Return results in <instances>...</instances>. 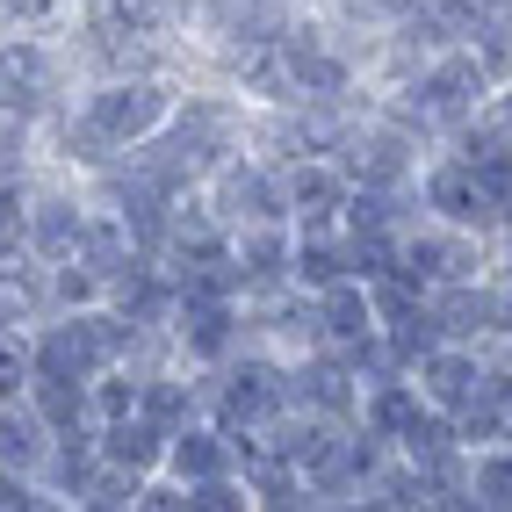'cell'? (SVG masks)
Instances as JSON below:
<instances>
[{"instance_id": "cell-1", "label": "cell", "mask_w": 512, "mask_h": 512, "mask_svg": "<svg viewBox=\"0 0 512 512\" xmlns=\"http://www.w3.org/2000/svg\"><path fill=\"white\" fill-rule=\"evenodd\" d=\"M174 123V94L159 80H109L87 101V123H80V145L101 152H130V145H152L159 130Z\"/></svg>"}, {"instance_id": "cell-2", "label": "cell", "mask_w": 512, "mask_h": 512, "mask_svg": "<svg viewBox=\"0 0 512 512\" xmlns=\"http://www.w3.org/2000/svg\"><path fill=\"white\" fill-rule=\"evenodd\" d=\"M224 138H231V116L224 109H195L174 138H159L152 152H138V181H152L159 195H181L188 181H202L217 166Z\"/></svg>"}, {"instance_id": "cell-3", "label": "cell", "mask_w": 512, "mask_h": 512, "mask_svg": "<svg viewBox=\"0 0 512 512\" xmlns=\"http://www.w3.org/2000/svg\"><path fill=\"white\" fill-rule=\"evenodd\" d=\"M491 87V65L484 58H476V51H433V65H426V73H419V116L426 123H448V130H462L469 116H476V94H484Z\"/></svg>"}, {"instance_id": "cell-4", "label": "cell", "mask_w": 512, "mask_h": 512, "mask_svg": "<svg viewBox=\"0 0 512 512\" xmlns=\"http://www.w3.org/2000/svg\"><path fill=\"white\" fill-rule=\"evenodd\" d=\"M426 210H440V224H455V231H491V224H505L491 181L476 174V159L433 166V174H426Z\"/></svg>"}, {"instance_id": "cell-5", "label": "cell", "mask_w": 512, "mask_h": 512, "mask_svg": "<svg viewBox=\"0 0 512 512\" xmlns=\"http://www.w3.org/2000/svg\"><path fill=\"white\" fill-rule=\"evenodd\" d=\"M289 404H296V390L282 383L275 368H260V361H253V368H238L231 383L217 390V419H224L231 433H267V426L289 412Z\"/></svg>"}, {"instance_id": "cell-6", "label": "cell", "mask_w": 512, "mask_h": 512, "mask_svg": "<svg viewBox=\"0 0 512 512\" xmlns=\"http://www.w3.org/2000/svg\"><path fill=\"white\" fill-rule=\"evenodd\" d=\"M375 318H383V311H375V289H361V275L318 289V332H325V347L361 354L368 339H383V325H375Z\"/></svg>"}, {"instance_id": "cell-7", "label": "cell", "mask_w": 512, "mask_h": 512, "mask_svg": "<svg viewBox=\"0 0 512 512\" xmlns=\"http://www.w3.org/2000/svg\"><path fill=\"white\" fill-rule=\"evenodd\" d=\"M275 44H282V58H289V80H296L303 101H332V94H347V58H339L311 22H303V29L289 22Z\"/></svg>"}, {"instance_id": "cell-8", "label": "cell", "mask_w": 512, "mask_h": 512, "mask_svg": "<svg viewBox=\"0 0 512 512\" xmlns=\"http://www.w3.org/2000/svg\"><path fill=\"white\" fill-rule=\"evenodd\" d=\"M419 390H426V404H440V412L462 419L476 397H491V375L476 368V354H462V347H433L419 361Z\"/></svg>"}, {"instance_id": "cell-9", "label": "cell", "mask_w": 512, "mask_h": 512, "mask_svg": "<svg viewBox=\"0 0 512 512\" xmlns=\"http://www.w3.org/2000/svg\"><path fill=\"white\" fill-rule=\"evenodd\" d=\"M347 202H354V188H347L339 166H325V159L296 166V181H289V217H296L303 231H332L339 217H347Z\"/></svg>"}, {"instance_id": "cell-10", "label": "cell", "mask_w": 512, "mask_h": 512, "mask_svg": "<svg viewBox=\"0 0 512 512\" xmlns=\"http://www.w3.org/2000/svg\"><path fill=\"white\" fill-rule=\"evenodd\" d=\"M282 210H289V195L260 174V166H224V181H217V217L224 224H282Z\"/></svg>"}, {"instance_id": "cell-11", "label": "cell", "mask_w": 512, "mask_h": 512, "mask_svg": "<svg viewBox=\"0 0 512 512\" xmlns=\"http://www.w3.org/2000/svg\"><path fill=\"white\" fill-rule=\"evenodd\" d=\"M166 448H174V426H159L152 412H130V419L101 426V455L123 462V469H138V476H152L166 462Z\"/></svg>"}, {"instance_id": "cell-12", "label": "cell", "mask_w": 512, "mask_h": 512, "mask_svg": "<svg viewBox=\"0 0 512 512\" xmlns=\"http://www.w3.org/2000/svg\"><path fill=\"white\" fill-rule=\"evenodd\" d=\"M202 15L231 44H275L289 29V0H202Z\"/></svg>"}, {"instance_id": "cell-13", "label": "cell", "mask_w": 512, "mask_h": 512, "mask_svg": "<svg viewBox=\"0 0 512 512\" xmlns=\"http://www.w3.org/2000/svg\"><path fill=\"white\" fill-rule=\"evenodd\" d=\"M282 275H296V238L282 224H246V231H238V282L267 289Z\"/></svg>"}, {"instance_id": "cell-14", "label": "cell", "mask_w": 512, "mask_h": 512, "mask_svg": "<svg viewBox=\"0 0 512 512\" xmlns=\"http://www.w3.org/2000/svg\"><path fill=\"white\" fill-rule=\"evenodd\" d=\"M397 275H412L419 289H448V282H469V246L462 238H404V253H397Z\"/></svg>"}, {"instance_id": "cell-15", "label": "cell", "mask_w": 512, "mask_h": 512, "mask_svg": "<svg viewBox=\"0 0 512 512\" xmlns=\"http://www.w3.org/2000/svg\"><path fill=\"white\" fill-rule=\"evenodd\" d=\"M347 174L361 188H397L404 174H412V138H404V130H368V138H354Z\"/></svg>"}, {"instance_id": "cell-16", "label": "cell", "mask_w": 512, "mask_h": 512, "mask_svg": "<svg viewBox=\"0 0 512 512\" xmlns=\"http://www.w3.org/2000/svg\"><path fill=\"white\" fill-rule=\"evenodd\" d=\"M181 347L195 361L231 354V296H181Z\"/></svg>"}, {"instance_id": "cell-17", "label": "cell", "mask_w": 512, "mask_h": 512, "mask_svg": "<svg viewBox=\"0 0 512 512\" xmlns=\"http://www.w3.org/2000/svg\"><path fill=\"white\" fill-rule=\"evenodd\" d=\"M419 412H426L419 375H412V383H404V375H383V383H375V397L361 404V419H368V433H375V440H404V426H412Z\"/></svg>"}, {"instance_id": "cell-18", "label": "cell", "mask_w": 512, "mask_h": 512, "mask_svg": "<svg viewBox=\"0 0 512 512\" xmlns=\"http://www.w3.org/2000/svg\"><path fill=\"white\" fill-rule=\"evenodd\" d=\"M87 231L94 224L73 210V202H37V217H29V246L58 267V260H80L87 253Z\"/></svg>"}, {"instance_id": "cell-19", "label": "cell", "mask_w": 512, "mask_h": 512, "mask_svg": "<svg viewBox=\"0 0 512 512\" xmlns=\"http://www.w3.org/2000/svg\"><path fill=\"white\" fill-rule=\"evenodd\" d=\"M433 318H440V332H448V339H469V332L505 325V296H476L469 282H448V289L433 296Z\"/></svg>"}, {"instance_id": "cell-20", "label": "cell", "mask_w": 512, "mask_h": 512, "mask_svg": "<svg viewBox=\"0 0 512 512\" xmlns=\"http://www.w3.org/2000/svg\"><path fill=\"white\" fill-rule=\"evenodd\" d=\"M166 469H174L181 484L195 491L202 476H231V448H224V433H202V426H181V433H174V448H166Z\"/></svg>"}, {"instance_id": "cell-21", "label": "cell", "mask_w": 512, "mask_h": 512, "mask_svg": "<svg viewBox=\"0 0 512 512\" xmlns=\"http://www.w3.org/2000/svg\"><path fill=\"white\" fill-rule=\"evenodd\" d=\"M29 404L44 412L51 433H73L94 412V383H65V375H29Z\"/></svg>"}, {"instance_id": "cell-22", "label": "cell", "mask_w": 512, "mask_h": 512, "mask_svg": "<svg viewBox=\"0 0 512 512\" xmlns=\"http://www.w3.org/2000/svg\"><path fill=\"white\" fill-rule=\"evenodd\" d=\"M296 404H311L318 419H347L354 404H361V390L347 383V368H332V361H311L296 375Z\"/></svg>"}, {"instance_id": "cell-23", "label": "cell", "mask_w": 512, "mask_h": 512, "mask_svg": "<svg viewBox=\"0 0 512 512\" xmlns=\"http://www.w3.org/2000/svg\"><path fill=\"white\" fill-rule=\"evenodd\" d=\"M347 275H354V246H332L325 231H303V246H296V282L332 289V282H347Z\"/></svg>"}, {"instance_id": "cell-24", "label": "cell", "mask_w": 512, "mask_h": 512, "mask_svg": "<svg viewBox=\"0 0 512 512\" xmlns=\"http://www.w3.org/2000/svg\"><path fill=\"white\" fill-rule=\"evenodd\" d=\"M37 101H44V58L29 51V44H15V51H8V116H15V123L37 116Z\"/></svg>"}, {"instance_id": "cell-25", "label": "cell", "mask_w": 512, "mask_h": 512, "mask_svg": "<svg viewBox=\"0 0 512 512\" xmlns=\"http://www.w3.org/2000/svg\"><path fill=\"white\" fill-rule=\"evenodd\" d=\"M44 412H37V404H22V412H15V404H8V433H0V440H8V469H37V455H44Z\"/></svg>"}, {"instance_id": "cell-26", "label": "cell", "mask_w": 512, "mask_h": 512, "mask_svg": "<svg viewBox=\"0 0 512 512\" xmlns=\"http://www.w3.org/2000/svg\"><path fill=\"white\" fill-rule=\"evenodd\" d=\"M130 412H145V383H130V375H94V419L109 426V419H130Z\"/></svg>"}, {"instance_id": "cell-27", "label": "cell", "mask_w": 512, "mask_h": 512, "mask_svg": "<svg viewBox=\"0 0 512 512\" xmlns=\"http://www.w3.org/2000/svg\"><path fill=\"white\" fill-rule=\"evenodd\" d=\"M469 498H476V505H512V448H498V455H484V462H476V476H469Z\"/></svg>"}, {"instance_id": "cell-28", "label": "cell", "mask_w": 512, "mask_h": 512, "mask_svg": "<svg viewBox=\"0 0 512 512\" xmlns=\"http://www.w3.org/2000/svg\"><path fill=\"white\" fill-rule=\"evenodd\" d=\"M145 412H152L159 426L181 433V419L195 412V397H188V383H145Z\"/></svg>"}, {"instance_id": "cell-29", "label": "cell", "mask_w": 512, "mask_h": 512, "mask_svg": "<svg viewBox=\"0 0 512 512\" xmlns=\"http://www.w3.org/2000/svg\"><path fill=\"white\" fill-rule=\"evenodd\" d=\"M253 498V484H238V476H202L195 484V505L202 512H231V505H246Z\"/></svg>"}, {"instance_id": "cell-30", "label": "cell", "mask_w": 512, "mask_h": 512, "mask_svg": "<svg viewBox=\"0 0 512 512\" xmlns=\"http://www.w3.org/2000/svg\"><path fill=\"white\" fill-rule=\"evenodd\" d=\"M347 8L361 22H404V15H419V0H347Z\"/></svg>"}, {"instance_id": "cell-31", "label": "cell", "mask_w": 512, "mask_h": 512, "mask_svg": "<svg viewBox=\"0 0 512 512\" xmlns=\"http://www.w3.org/2000/svg\"><path fill=\"white\" fill-rule=\"evenodd\" d=\"M44 15H51V0H8V22H22V29L44 22Z\"/></svg>"}, {"instance_id": "cell-32", "label": "cell", "mask_w": 512, "mask_h": 512, "mask_svg": "<svg viewBox=\"0 0 512 512\" xmlns=\"http://www.w3.org/2000/svg\"><path fill=\"white\" fill-rule=\"evenodd\" d=\"M498 130L512 138V94H498Z\"/></svg>"}]
</instances>
